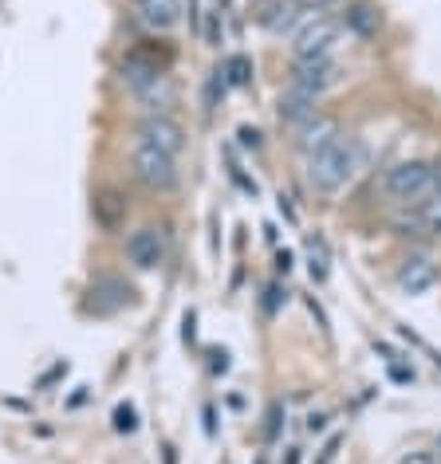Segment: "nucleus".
<instances>
[{"instance_id":"1","label":"nucleus","mask_w":441,"mask_h":464,"mask_svg":"<svg viewBox=\"0 0 441 464\" xmlns=\"http://www.w3.org/2000/svg\"><path fill=\"white\" fill-rule=\"evenodd\" d=\"M358 166H363V146H358L355 138L339 134L335 142H328L323 150H316V154L308 158V185L323 197H335L355 181Z\"/></svg>"},{"instance_id":"2","label":"nucleus","mask_w":441,"mask_h":464,"mask_svg":"<svg viewBox=\"0 0 441 464\" xmlns=\"http://www.w3.org/2000/svg\"><path fill=\"white\" fill-rule=\"evenodd\" d=\"M382 189H387V197H394V201L417 208L426 197H434V161H422V158L394 161V166L382 173Z\"/></svg>"},{"instance_id":"3","label":"nucleus","mask_w":441,"mask_h":464,"mask_svg":"<svg viewBox=\"0 0 441 464\" xmlns=\"http://www.w3.org/2000/svg\"><path fill=\"white\" fill-rule=\"evenodd\" d=\"M343 36V24L331 13H308L292 36V60H323L335 52V44Z\"/></svg>"},{"instance_id":"4","label":"nucleus","mask_w":441,"mask_h":464,"mask_svg":"<svg viewBox=\"0 0 441 464\" xmlns=\"http://www.w3.org/2000/svg\"><path fill=\"white\" fill-rule=\"evenodd\" d=\"M131 169H134V178L154 193H170L173 185H178V158L166 154V150H158V146H150L146 138H134Z\"/></svg>"},{"instance_id":"5","label":"nucleus","mask_w":441,"mask_h":464,"mask_svg":"<svg viewBox=\"0 0 441 464\" xmlns=\"http://www.w3.org/2000/svg\"><path fill=\"white\" fill-rule=\"evenodd\" d=\"M122 252H126V264H131V268L154 272V268H162V260H166V237H162V228L142 225L126 237Z\"/></svg>"},{"instance_id":"6","label":"nucleus","mask_w":441,"mask_h":464,"mask_svg":"<svg viewBox=\"0 0 441 464\" xmlns=\"http://www.w3.org/2000/svg\"><path fill=\"white\" fill-rule=\"evenodd\" d=\"M339 83V63L331 60V55H323V60H292V75H288V87L304 91V95L319 99L328 87Z\"/></svg>"},{"instance_id":"7","label":"nucleus","mask_w":441,"mask_h":464,"mask_svg":"<svg viewBox=\"0 0 441 464\" xmlns=\"http://www.w3.org/2000/svg\"><path fill=\"white\" fill-rule=\"evenodd\" d=\"M437 280H441V272L429 256H406L398 264V272H394V284H398L402 295H426L437 287Z\"/></svg>"},{"instance_id":"8","label":"nucleus","mask_w":441,"mask_h":464,"mask_svg":"<svg viewBox=\"0 0 441 464\" xmlns=\"http://www.w3.org/2000/svg\"><path fill=\"white\" fill-rule=\"evenodd\" d=\"M138 138H146L150 146L166 150V154H173V158L185 150V130L170 119V114H146L142 126H138Z\"/></svg>"},{"instance_id":"9","label":"nucleus","mask_w":441,"mask_h":464,"mask_svg":"<svg viewBox=\"0 0 441 464\" xmlns=\"http://www.w3.org/2000/svg\"><path fill=\"white\" fill-rule=\"evenodd\" d=\"M335 138H339V126H335L328 114H311V119H304L296 126V146H299V154L304 158H311L316 150L335 142Z\"/></svg>"},{"instance_id":"10","label":"nucleus","mask_w":441,"mask_h":464,"mask_svg":"<svg viewBox=\"0 0 441 464\" xmlns=\"http://www.w3.org/2000/svg\"><path fill=\"white\" fill-rule=\"evenodd\" d=\"M134 13L150 32H170L181 20V0H134Z\"/></svg>"},{"instance_id":"11","label":"nucleus","mask_w":441,"mask_h":464,"mask_svg":"<svg viewBox=\"0 0 441 464\" xmlns=\"http://www.w3.org/2000/svg\"><path fill=\"white\" fill-rule=\"evenodd\" d=\"M343 24L347 32H355L358 40H370V36H378V13H375V5H367V0H355V5H347V16H343Z\"/></svg>"},{"instance_id":"12","label":"nucleus","mask_w":441,"mask_h":464,"mask_svg":"<svg viewBox=\"0 0 441 464\" xmlns=\"http://www.w3.org/2000/svg\"><path fill=\"white\" fill-rule=\"evenodd\" d=\"M311 114H316V99H311V95H304V91L288 87L284 95H280V119H284V122L299 126L304 119H311Z\"/></svg>"},{"instance_id":"13","label":"nucleus","mask_w":441,"mask_h":464,"mask_svg":"<svg viewBox=\"0 0 441 464\" xmlns=\"http://www.w3.org/2000/svg\"><path fill=\"white\" fill-rule=\"evenodd\" d=\"M217 75L225 87H249L252 83V60L249 55H229V60L217 67Z\"/></svg>"},{"instance_id":"14","label":"nucleus","mask_w":441,"mask_h":464,"mask_svg":"<svg viewBox=\"0 0 441 464\" xmlns=\"http://www.w3.org/2000/svg\"><path fill=\"white\" fill-rule=\"evenodd\" d=\"M308 260H311V264H308V268H311V280H328V264H331V256H328V240H323L319 232L308 240Z\"/></svg>"},{"instance_id":"15","label":"nucleus","mask_w":441,"mask_h":464,"mask_svg":"<svg viewBox=\"0 0 441 464\" xmlns=\"http://www.w3.org/2000/svg\"><path fill=\"white\" fill-rule=\"evenodd\" d=\"M185 20L197 40H205V20H209V0H185Z\"/></svg>"},{"instance_id":"16","label":"nucleus","mask_w":441,"mask_h":464,"mask_svg":"<svg viewBox=\"0 0 441 464\" xmlns=\"http://www.w3.org/2000/svg\"><path fill=\"white\" fill-rule=\"evenodd\" d=\"M417 225H422L426 232H437V237H441V197L417 205Z\"/></svg>"},{"instance_id":"17","label":"nucleus","mask_w":441,"mask_h":464,"mask_svg":"<svg viewBox=\"0 0 441 464\" xmlns=\"http://www.w3.org/2000/svg\"><path fill=\"white\" fill-rule=\"evenodd\" d=\"M114 429H119V433H134V429H138L134 405H119V410H114Z\"/></svg>"},{"instance_id":"18","label":"nucleus","mask_w":441,"mask_h":464,"mask_svg":"<svg viewBox=\"0 0 441 464\" xmlns=\"http://www.w3.org/2000/svg\"><path fill=\"white\" fill-rule=\"evenodd\" d=\"M398 464H441V457H437V452H429V449H410Z\"/></svg>"},{"instance_id":"19","label":"nucleus","mask_w":441,"mask_h":464,"mask_svg":"<svg viewBox=\"0 0 441 464\" xmlns=\"http://www.w3.org/2000/svg\"><path fill=\"white\" fill-rule=\"evenodd\" d=\"M240 146L260 150V130H252V126H240Z\"/></svg>"},{"instance_id":"20","label":"nucleus","mask_w":441,"mask_h":464,"mask_svg":"<svg viewBox=\"0 0 441 464\" xmlns=\"http://www.w3.org/2000/svg\"><path fill=\"white\" fill-rule=\"evenodd\" d=\"M335 5H339V0H304V8H311V13H331Z\"/></svg>"},{"instance_id":"21","label":"nucleus","mask_w":441,"mask_h":464,"mask_svg":"<svg viewBox=\"0 0 441 464\" xmlns=\"http://www.w3.org/2000/svg\"><path fill=\"white\" fill-rule=\"evenodd\" d=\"M335 452H339V437H331V440H328V449L319 452V464H331V460H335Z\"/></svg>"},{"instance_id":"22","label":"nucleus","mask_w":441,"mask_h":464,"mask_svg":"<svg viewBox=\"0 0 441 464\" xmlns=\"http://www.w3.org/2000/svg\"><path fill=\"white\" fill-rule=\"evenodd\" d=\"M323 425H328V413H311V417H308V429H311V433H323Z\"/></svg>"},{"instance_id":"23","label":"nucleus","mask_w":441,"mask_h":464,"mask_svg":"<svg viewBox=\"0 0 441 464\" xmlns=\"http://www.w3.org/2000/svg\"><path fill=\"white\" fill-rule=\"evenodd\" d=\"M264 295H269V299H264V307H269V315H272V311H276V304H280V287H269V292H264Z\"/></svg>"},{"instance_id":"24","label":"nucleus","mask_w":441,"mask_h":464,"mask_svg":"<svg viewBox=\"0 0 441 464\" xmlns=\"http://www.w3.org/2000/svg\"><path fill=\"white\" fill-rule=\"evenodd\" d=\"M434 197H441V158L434 161Z\"/></svg>"},{"instance_id":"25","label":"nucleus","mask_w":441,"mask_h":464,"mask_svg":"<svg viewBox=\"0 0 441 464\" xmlns=\"http://www.w3.org/2000/svg\"><path fill=\"white\" fill-rule=\"evenodd\" d=\"M276 260H280V264H276V268H280V272L288 276V268H292V252H280V256H276Z\"/></svg>"},{"instance_id":"26","label":"nucleus","mask_w":441,"mask_h":464,"mask_svg":"<svg viewBox=\"0 0 441 464\" xmlns=\"http://www.w3.org/2000/svg\"><path fill=\"white\" fill-rule=\"evenodd\" d=\"M252 464H269V457H257V460H252Z\"/></svg>"},{"instance_id":"27","label":"nucleus","mask_w":441,"mask_h":464,"mask_svg":"<svg viewBox=\"0 0 441 464\" xmlns=\"http://www.w3.org/2000/svg\"><path fill=\"white\" fill-rule=\"evenodd\" d=\"M437 452H441V437H437Z\"/></svg>"}]
</instances>
